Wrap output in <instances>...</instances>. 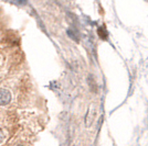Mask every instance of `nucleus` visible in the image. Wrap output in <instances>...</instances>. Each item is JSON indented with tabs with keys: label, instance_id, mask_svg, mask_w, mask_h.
<instances>
[{
	"label": "nucleus",
	"instance_id": "1",
	"mask_svg": "<svg viewBox=\"0 0 148 146\" xmlns=\"http://www.w3.org/2000/svg\"><path fill=\"white\" fill-rule=\"evenodd\" d=\"M1 104L2 105H6V104H8L9 102H10V100H11V95H10V92L8 91L7 89H2L1 90Z\"/></svg>",
	"mask_w": 148,
	"mask_h": 146
},
{
	"label": "nucleus",
	"instance_id": "3",
	"mask_svg": "<svg viewBox=\"0 0 148 146\" xmlns=\"http://www.w3.org/2000/svg\"><path fill=\"white\" fill-rule=\"evenodd\" d=\"M17 146H25V145H21V144H20V145H17Z\"/></svg>",
	"mask_w": 148,
	"mask_h": 146
},
{
	"label": "nucleus",
	"instance_id": "2",
	"mask_svg": "<svg viewBox=\"0 0 148 146\" xmlns=\"http://www.w3.org/2000/svg\"><path fill=\"white\" fill-rule=\"evenodd\" d=\"M95 113H96V110H95V105L92 104V107H91V109L88 110V113H87V116H86V124L87 125H91L92 124L93 120H94V118H95Z\"/></svg>",
	"mask_w": 148,
	"mask_h": 146
}]
</instances>
